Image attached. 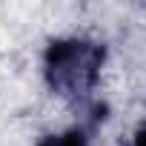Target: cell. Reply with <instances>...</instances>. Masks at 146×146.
<instances>
[{"label":"cell","instance_id":"obj_2","mask_svg":"<svg viewBox=\"0 0 146 146\" xmlns=\"http://www.w3.org/2000/svg\"><path fill=\"white\" fill-rule=\"evenodd\" d=\"M43 146H80L75 137H52V140H46Z\"/></svg>","mask_w":146,"mask_h":146},{"label":"cell","instance_id":"obj_1","mask_svg":"<svg viewBox=\"0 0 146 146\" xmlns=\"http://www.w3.org/2000/svg\"><path fill=\"white\" fill-rule=\"evenodd\" d=\"M100 69V52L92 43L69 40L49 52V83L60 95H83L92 89Z\"/></svg>","mask_w":146,"mask_h":146}]
</instances>
